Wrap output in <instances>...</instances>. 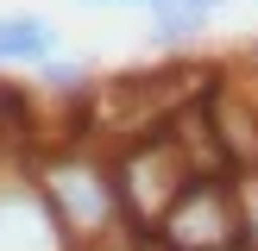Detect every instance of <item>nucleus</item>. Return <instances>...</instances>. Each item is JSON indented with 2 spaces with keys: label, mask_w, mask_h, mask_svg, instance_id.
I'll list each match as a JSON object with an SVG mask.
<instances>
[{
  "label": "nucleus",
  "mask_w": 258,
  "mask_h": 251,
  "mask_svg": "<svg viewBox=\"0 0 258 251\" xmlns=\"http://www.w3.org/2000/svg\"><path fill=\"white\" fill-rule=\"evenodd\" d=\"M25 176H32V188L44 195V207L57 213V226L76 238V251L126 226L120 176H113L107 151H95V145H50V151L32 157Z\"/></svg>",
  "instance_id": "1"
},
{
  "label": "nucleus",
  "mask_w": 258,
  "mask_h": 251,
  "mask_svg": "<svg viewBox=\"0 0 258 251\" xmlns=\"http://www.w3.org/2000/svg\"><path fill=\"white\" fill-rule=\"evenodd\" d=\"M113 176H120V201H126V226L133 232H158V220L170 213V201L189 188V176H196V163L183 157V145H176L170 126H145V132L133 138V145L113 157Z\"/></svg>",
  "instance_id": "2"
},
{
  "label": "nucleus",
  "mask_w": 258,
  "mask_h": 251,
  "mask_svg": "<svg viewBox=\"0 0 258 251\" xmlns=\"http://www.w3.org/2000/svg\"><path fill=\"white\" fill-rule=\"evenodd\" d=\"M158 238L176 251H239V207H233V170L227 176H189V188L158 220Z\"/></svg>",
  "instance_id": "3"
},
{
  "label": "nucleus",
  "mask_w": 258,
  "mask_h": 251,
  "mask_svg": "<svg viewBox=\"0 0 258 251\" xmlns=\"http://www.w3.org/2000/svg\"><path fill=\"white\" fill-rule=\"evenodd\" d=\"M233 0H145V44L151 50H189L227 19Z\"/></svg>",
  "instance_id": "4"
},
{
  "label": "nucleus",
  "mask_w": 258,
  "mask_h": 251,
  "mask_svg": "<svg viewBox=\"0 0 258 251\" xmlns=\"http://www.w3.org/2000/svg\"><path fill=\"white\" fill-rule=\"evenodd\" d=\"M57 50H63V25L50 13H32V7L0 13V69H44Z\"/></svg>",
  "instance_id": "5"
},
{
  "label": "nucleus",
  "mask_w": 258,
  "mask_h": 251,
  "mask_svg": "<svg viewBox=\"0 0 258 251\" xmlns=\"http://www.w3.org/2000/svg\"><path fill=\"white\" fill-rule=\"evenodd\" d=\"M233 207H239V251H258V170H233Z\"/></svg>",
  "instance_id": "6"
},
{
  "label": "nucleus",
  "mask_w": 258,
  "mask_h": 251,
  "mask_svg": "<svg viewBox=\"0 0 258 251\" xmlns=\"http://www.w3.org/2000/svg\"><path fill=\"white\" fill-rule=\"evenodd\" d=\"M239 63H246V69H252V75H258V32H252V38H246V44H239Z\"/></svg>",
  "instance_id": "7"
},
{
  "label": "nucleus",
  "mask_w": 258,
  "mask_h": 251,
  "mask_svg": "<svg viewBox=\"0 0 258 251\" xmlns=\"http://www.w3.org/2000/svg\"><path fill=\"white\" fill-rule=\"evenodd\" d=\"M139 251H176L170 238H158V232H139Z\"/></svg>",
  "instance_id": "8"
},
{
  "label": "nucleus",
  "mask_w": 258,
  "mask_h": 251,
  "mask_svg": "<svg viewBox=\"0 0 258 251\" xmlns=\"http://www.w3.org/2000/svg\"><path fill=\"white\" fill-rule=\"evenodd\" d=\"M82 7H101V13H113V7H145V0H82Z\"/></svg>",
  "instance_id": "9"
}]
</instances>
